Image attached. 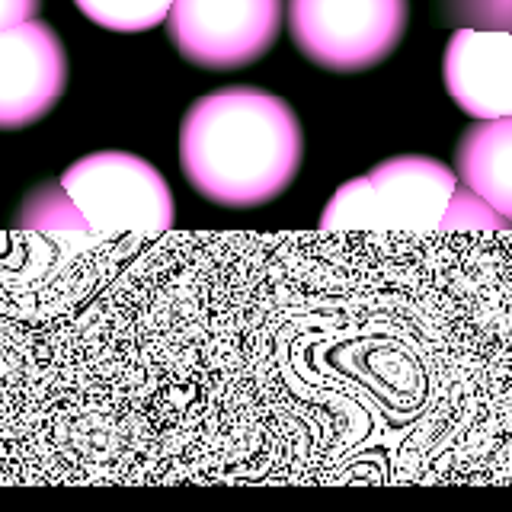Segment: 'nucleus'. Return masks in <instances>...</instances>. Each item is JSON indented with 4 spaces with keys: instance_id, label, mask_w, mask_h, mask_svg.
<instances>
[{
    "instance_id": "f257e3e1",
    "label": "nucleus",
    "mask_w": 512,
    "mask_h": 512,
    "mask_svg": "<svg viewBox=\"0 0 512 512\" xmlns=\"http://www.w3.org/2000/svg\"><path fill=\"white\" fill-rule=\"evenodd\" d=\"M304 132L282 96L260 87H221L199 96L180 125V167L202 199L221 208H260L298 180Z\"/></svg>"
},
{
    "instance_id": "20e7f679",
    "label": "nucleus",
    "mask_w": 512,
    "mask_h": 512,
    "mask_svg": "<svg viewBox=\"0 0 512 512\" xmlns=\"http://www.w3.org/2000/svg\"><path fill=\"white\" fill-rule=\"evenodd\" d=\"M410 0H288V36L311 64L359 74L388 61L407 36Z\"/></svg>"
},
{
    "instance_id": "7ed1b4c3",
    "label": "nucleus",
    "mask_w": 512,
    "mask_h": 512,
    "mask_svg": "<svg viewBox=\"0 0 512 512\" xmlns=\"http://www.w3.org/2000/svg\"><path fill=\"white\" fill-rule=\"evenodd\" d=\"M64 192L96 237H160L173 228V192L154 164L128 151H96L61 173Z\"/></svg>"
},
{
    "instance_id": "ddd939ff",
    "label": "nucleus",
    "mask_w": 512,
    "mask_h": 512,
    "mask_svg": "<svg viewBox=\"0 0 512 512\" xmlns=\"http://www.w3.org/2000/svg\"><path fill=\"white\" fill-rule=\"evenodd\" d=\"M42 0H0V32L36 20Z\"/></svg>"
},
{
    "instance_id": "423d86ee",
    "label": "nucleus",
    "mask_w": 512,
    "mask_h": 512,
    "mask_svg": "<svg viewBox=\"0 0 512 512\" xmlns=\"http://www.w3.org/2000/svg\"><path fill=\"white\" fill-rule=\"evenodd\" d=\"M68 87V55L52 26L26 20L0 32V132L45 119Z\"/></svg>"
},
{
    "instance_id": "6e6552de",
    "label": "nucleus",
    "mask_w": 512,
    "mask_h": 512,
    "mask_svg": "<svg viewBox=\"0 0 512 512\" xmlns=\"http://www.w3.org/2000/svg\"><path fill=\"white\" fill-rule=\"evenodd\" d=\"M455 173L512 228V116L474 119L464 128L455 144Z\"/></svg>"
},
{
    "instance_id": "f8f14e48",
    "label": "nucleus",
    "mask_w": 512,
    "mask_h": 512,
    "mask_svg": "<svg viewBox=\"0 0 512 512\" xmlns=\"http://www.w3.org/2000/svg\"><path fill=\"white\" fill-rule=\"evenodd\" d=\"M442 234H452V231H484V234H496V231H509V221L496 212V208L480 199L474 189L461 186L452 192V202H448L442 224H439Z\"/></svg>"
},
{
    "instance_id": "f03ea898",
    "label": "nucleus",
    "mask_w": 512,
    "mask_h": 512,
    "mask_svg": "<svg viewBox=\"0 0 512 512\" xmlns=\"http://www.w3.org/2000/svg\"><path fill=\"white\" fill-rule=\"evenodd\" d=\"M455 189L458 173L442 160L400 154L336 189L320 215V231L439 234Z\"/></svg>"
},
{
    "instance_id": "0eeeda50",
    "label": "nucleus",
    "mask_w": 512,
    "mask_h": 512,
    "mask_svg": "<svg viewBox=\"0 0 512 512\" xmlns=\"http://www.w3.org/2000/svg\"><path fill=\"white\" fill-rule=\"evenodd\" d=\"M442 84L464 116H512V32L455 29L442 55Z\"/></svg>"
},
{
    "instance_id": "1a4fd4ad",
    "label": "nucleus",
    "mask_w": 512,
    "mask_h": 512,
    "mask_svg": "<svg viewBox=\"0 0 512 512\" xmlns=\"http://www.w3.org/2000/svg\"><path fill=\"white\" fill-rule=\"evenodd\" d=\"M20 224L26 231H39L45 237L61 240V244H77L84 250L100 240L87 224V218L80 215V208L71 202V196L64 192L61 183H45L39 189H32L26 205H23Z\"/></svg>"
},
{
    "instance_id": "39448f33",
    "label": "nucleus",
    "mask_w": 512,
    "mask_h": 512,
    "mask_svg": "<svg viewBox=\"0 0 512 512\" xmlns=\"http://www.w3.org/2000/svg\"><path fill=\"white\" fill-rule=\"evenodd\" d=\"M282 20V0H173L164 26L189 64L237 71L272 52Z\"/></svg>"
},
{
    "instance_id": "9b49d317",
    "label": "nucleus",
    "mask_w": 512,
    "mask_h": 512,
    "mask_svg": "<svg viewBox=\"0 0 512 512\" xmlns=\"http://www.w3.org/2000/svg\"><path fill=\"white\" fill-rule=\"evenodd\" d=\"M436 20L448 29L512 32V0H432Z\"/></svg>"
},
{
    "instance_id": "9d476101",
    "label": "nucleus",
    "mask_w": 512,
    "mask_h": 512,
    "mask_svg": "<svg viewBox=\"0 0 512 512\" xmlns=\"http://www.w3.org/2000/svg\"><path fill=\"white\" fill-rule=\"evenodd\" d=\"M90 23L109 32H148L164 26L173 0H74Z\"/></svg>"
}]
</instances>
